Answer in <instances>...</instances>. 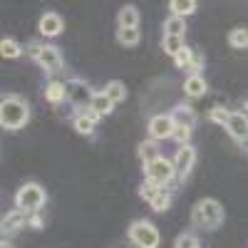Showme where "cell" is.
<instances>
[{
    "mask_svg": "<svg viewBox=\"0 0 248 248\" xmlns=\"http://www.w3.org/2000/svg\"><path fill=\"white\" fill-rule=\"evenodd\" d=\"M30 119V107L23 97L17 94H8L3 97V105H0V124L5 129L15 132V129H23Z\"/></svg>",
    "mask_w": 248,
    "mask_h": 248,
    "instance_id": "6da1fadb",
    "label": "cell"
},
{
    "mask_svg": "<svg viewBox=\"0 0 248 248\" xmlns=\"http://www.w3.org/2000/svg\"><path fill=\"white\" fill-rule=\"evenodd\" d=\"M191 221H194L196 229L216 231L218 226L223 223V206L216 199H201L194 206V211H191Z\"/></svg>",
    "mask_w": 248,
    "mask_h": 248,
    "instance_id": "7a4b0ae2",
    "label": "cell"
},
{
    "mask_svg": "<svg viewBox=\"0 0 248 248\" xmlns=\"http://www.w3.org/2000/svg\"><path fill=\"white\" fill-rule=\"evenodd\" d=\"M15 206L20 211H25V214H32V211H40L45 206V189L40 184H25V186H20L17 194H15Z\"/></svg>",
    "mask_w": 248,
    "mask_h": 248,
    "instance_id": "3957f363",
    "label": "cell"
},
{
    "mask_svg": "<svg viewBox=\"0 0 248 248\" xmlns=\"http://www.w3.org/2000/svg\"><path fill=\"white\" fill-rule=\"evenodd\" d=\"M129 241L137 248H156L159 246V231L149 221H134L129 226Z\"/></svg>",
    "mask_w": 248,
    "mask_h": 248,
    "instance_id": "277c9868",
    "label": "cell"
},
{
    "mask_svg": "<svg viewBox=\"0 0 248 248\" xmlns=\"http://www.w3.org/2000/svg\"><path fill=\"white\" fill-rule=\"evenodd\" d=\"M144 176H147L149 181H154V184H159V186H167V184L174 181V176H176L174 161L159 156L156 161H152V164H147V167H144Z\"/></svg>",
    "mask_w": 248,
    "mask_h": 248,
    "instance_id": "5b68a950",
    "label": "cell"
},
{
    "mask_svg": "<svg viewBox=\"0 0 248 248\" xmlns=\"http://www.w3.org/2000/svg\"><path fill=\"white\" fill-rule=\"evenodd\" d=\"M65 90H67V99L72 102L75 107H79V109H90V107H92L94 92L90 90L87 82H82V79H70V82H65Z\"/></svg>",
    "mask_w": 248,
    "mask_h": 248,
    "instance_id": "8992f818",
    "label": "cell"
},
{
    "mask_svg": "<svg viewBox=\"0 0 248 248\" xmlns=\"http://www.w3.org/2000/svg\"><path fill=\"white\" fill-rule=\"evenodd\" d=\"M174 129H176V124H174V117L171 114H156V117L149 119V137L154 141L169 139L174 134Z\"/></svg>",
    "mask_w": 248,
    "mask_h": 248,
    "instance_id": "52a82bcc",
    "label": "cell"
},
{
    "mask_svg": "<svg viewBox=\"0 0 248 248\" xmlns=\"http://www.w3.org/2000/svg\"><path fill=\"white\" fill-rule=\"evenodd\" d=\"M37 62L43 65V70L45 72H50V75H57V72H62V52L55 47V45H43V52H40V57H37Z\"/></svg>",
    "mask_w": 248,
    "mask_h": 248,
    "instance_id": "ba28073f",
    "label": "cell"
},
{
    "mask_svg": "<svg viewBox=\"0 0 248 248\" xmlns=\"http://www.w3.org/2000/svg\"><path fill=\"white\" fill-rule=\"evenodd\" d=\"M194 161H196V149L191 147V144H186V147H181L174 156V169H176V176H189L191 167H194Z\"/></svg>",
    "mask_w": 248,
    "mask_h": 248,
    "instance_id": "9c48e42d",
    "label": "cell"
},
{
    "mask_svg": "<svg viewBox=\"0 0 248 248\" xmlns=\"http://www.w3.org/2000/svg\"><path fill=\"white\" fill-rule=\"evenodd\" d=\"M226 129H229V134H231L236 141L248 139V117H246L243 112H231L229 124H226Z\"/></svg>",
    "mask_w": 248,
    "mask_h": 248,
    "instance_id": "30bf717a",
    "label": "cell"
},
{
    "mask_svg": "<svg viewBox=\"0 0 248 248\" xmlns=\"http://www.w3.org/2000/svg\"><path fill=\"white\" fill-rule=\"evenodd\" d=\"M25 223H28V214L20 211V209H15V211H10V214L3 216V226H0V231H3V236H8V233L20 231Z\"/></svg>",
    "mask_w": 248,
    "mask_h": 248,
    "instance_id": "8fae6325",
    "label": "cell"
},
{
    "mask_svg": "<svg viewBox=\"0 0 248 248\" xmlns=\"http://www.w3.org/2000/svg\"><path fill=\"white\" fill-rule=\"evenodd\" d=\"M40 32H43L45 37H55L62 32V17L57 13H45L43 17H40Z\"/></svg>",
    "mask_w": 248,
    "mask_h": 248,
    "instance_id": "7c38bea8",
    "label": "cell"
},
{
    "mask_svg": "<svg viewBox=\"0 0 248 248\" xmlns=\"http://www.w3.org/2000/svg\"><path fill=\"white\" fill-rule=\"evenodd\" d=\"M137 152H139V159H141V164H144V167H147V164H152V161H156V159L161 156V152H159V144H156L154 139L141 141Z\"/></svg>",
    "mask_w": 248,
    "mask_h": 248,
    "instance_id": "4fadbf2b",
    "label": "cell"
},
{
    "mask_svg": "<svg viewBox=\"0 0 248 248\" xmlns=\"http://www.w3.org/2000/svg\"><path fill=\"white\" fill-rule=\"evenodd\" d=\"M206 90H209V87H206V79L201 75H189L186 82H184V92L189 97H201Z\"/></svg>",
    "mask_w": 248,
    "mask_h": 248,
    "instance_id": "5bb4252c",
    "label": "cell"
},
{
    "mask_svg": "<svg viewBox=\"0 0 248 248\" xmlns=\"http://www.w3.org/2000/svg\"><path fill=\"white\" fill-rule=\"evenodd\" d=\"M117 23H119V28H137L139 25V10L134 5H124L119 10Z\"/></svg>",
    "mask_w": 248,
    "mask_h": 248,
    "instance_id": "9a60e30c",
    "label": "cell"
},
{
    "mask_svg": "<svg viewBox=\"0 0 248 248\" xmlns=\"http://www.w3.org/2000/svg\"><path fill=\"white\" fill-rule=\"evenodd\" d=\"M171 117H174L176 127H194V122H196V114H194V109H189V107H176V109L171 112Z\"/></svg>",
    "mask_w": 248,
    "mask_h": 248,
    "instance_id": "2e32d148",
    "label": "cell"
},
{
    "mask_svg": "<svg viewBox=\"0 0 248 248\" xmlns=\"http://www.w3.org/2000/svg\"><path fill=\"white\" fill-rule=\"evenodd\" d=\"M45 97H47V102H52V105H60V102L67 99V90H65L62 82H50V85L45 87Z\"/></svg>",
    "mask_w": 248,
    "mask_h": 248,
    "instance_id": "e0dca14e",
    "label": "cell"
},
{
    "mask_svg": "<svg viewBox=\"0 0 248 248\" xmlns=\"http://www.w3.org/2000/svg\"><path fill=\"white\" fill-rule=\"evenodd\" d=\"M92 109L97 112V114H112V109H114V102L105 94V92H94V99H92Z\"/></svg>",
    "mask_w": 248,
    "mask_h": 248,
    "instance_id": "ac0fdd59",
    "label": "cell"
},
{
    "mask_svg": "<svg viewBox=\"0 0 248 248\" xmlns=\"http://www.w3.org/2000/svg\"><path fill=\"white\" fill-rule=\"evenodd\" d=\"M184 30H186V20L184 17H167V23H164V35H171V37H184Z\"/></svg>",
    "mask_w": 248,
    "mask_h": 248,
    "instance_id": "d6986e66",
    "label": "cell"
},
{
    "mask_svg": "<svg viewBox=\"0 0 248 248\" xmlns=\"http://www.w3.org/2000/svg\"><path fill=\"white\" fill-rule=\"evenodd\" d=\"M169 8H171V13L176 17H186V15H194L199 5L194 3V0H171Z\"/></svg>",
    "mask_w": 248,
    "mask_h": 248,
    "instance_id": "ffe728a7",
    "label": "cell"
},
{
    "mask_svg": "<svg viewBox=\"0 0 248 248\" xmlns=\"http://www.w3.org/2000/svg\"><path fill=\"white\" fill-rule=\"evenodd\" d=\"M161 47H164V52L167 55H171V57H176L186 45H184V37H171V35H164V40H161Z\"/></svg>",
    "mask_w": 248,
    "mask_h": 248,
    "instance_id": "44dd1931",
    "label": "cell"
},
{
    "mask_svg": "<svg viewBox=\"0 0 248 248\" xmlns=\"http://www.w3.org/2000/svg\"><path fill=\"white\" fill-rule=\"evenodd\" d=\"M105 94L114 102V105H117V102H122L124 97H127V87H124V82H119V79H112L109 82V85L105 87Z\"/></svg>",
    "mask_w": 248,
    "mask_h": 248,
    "instance_id": "7402d4cb",
    "label": "cell"
},
{
    "mask_svg": "<svg viewBox=\"0 0 248 248\" xmlns=\"http://www.w3.org/2000/svg\"><path fill=\"white\" fill-rule=\"evenodd\" d=\"M229 45L236 47V50H246V47H248V30H246V28H236V30H231V35H229Z\"/></svg>",
    "mask_w": 248,
    "mask_h": 248,
    "instance_id": "603a6c76",
    "label": "cell"
},
{
    "mask_svg": "<svg viewBox=\"0 0 248 248\" xmlns=\"http://www.w3.org/2000/svg\"><path fill=\"white\" fill-rule=\"evenodd\" d=\"M117 40H119L122 45L132 47V45L139 43V30H137V28H119V30H117Z\"/></svg>",
    "mask_w": 248,
    "mask_h": 248,
    "instance_id": "cb8c5ba5",
    "label": "cell"
},
{
    "mask_svg": "<svg viewBox=\"0 0 248 248\" xmlns=\"http://www.w3.org/2000/svg\"><path fill=\"white\" fill-rule=\"evenodd\" d=\"M0 55L3 57H8V60H15V57H20L23 55V47H20L15 40H10V37H5L3 43H0Z\"/></svg>",
    "mask_w": 248,
    "mask_h": 248,
    "instance_id": "d4e9b609",
    "label": "cell"
},
{
    "mask_svg": "<svg viewBox=\"0 0 248 248\" xmlns=\"http://www.w3.org/2000/svg\"><path fill=\"white\" fill-rule=\"evenodd\" d=\"M161 189H164V186H159V184H154V181H149V179H144V184L139 186V196H141L144 201L152 203V199H154Z\"/></svg>",
    "mask_w": 248,
    "mask_h": 248,
    "instance_id": "484cf974",
    "label": "cell"
},
{
    "mask_svg": "<svg viewBox=\"0 0 248 248\" xmlns=\"http://www.w3.org/2000/svg\"><path fill=\"white\" fill-rule=\"evenodd\" d=\"M72 127H75L79 134L90 137V134L94 132V122H92L90 117H85V114H77V117H75V122H72Z\"/></svg>",
    "mask_w": 248,
    "mask_h": 248,
    "instance_id": "4316f807",
    "label": "cell"
},
{
    "mask_svg": "<svg viewBox=\"0 0 248 248\" xmlns=\"http://www.w3.org/2000/svg\"><path fill=\"white\" fill-rule=\"evenodd\" d=\"M169 206H171V194H169L167 189H161V191L152 199V209H154V211H167Z\"/></svg>",
    "mask_w": 248,
    "mask_h": 248,
    "instance_id": "83f0119b",
    "label": "cell"
},
{
    "mask_svg": "<svg viewBox=\"0 0 248 248\" xmlns=\"http://www.w3.org/2000/svg\"><path fill=\"white\" fill-rule=\"evenodd\" d=\"M191 60H194V50H191V47H184V50L174 57V65L181 67V70H189V67H191Z\"/></svg>",
    "mask_w": 248,
    "mask_h": 248,
    "instance_id": "f1b7e54d",
    "label": "cell"
},
{
    "mask_svg": "<svg viewBox=\"0 0 248 248\" xmlns=\"http://www.w3.org/2000/svg\"><path fill=\"white\" fill-rule=\"evenodd\" d=\"M229 117H231V112L223 109V107H214V109L209 112V119H211L214 124H218V127H226V124H229Z\"/></svg>",
    "mask_w": 248,
    "mask_h": 248,
    "instance_id": "f546056e",
    "label": "cell"
},
{
    "mask_svg": "<svg viewBox=\"0 0 248 248\" xmlns=\"http://www.w3.org/2000/svg\"><path fill=\"white\" fill-rule=\"evenodd\" d=\"M174 248H199V238L194 233H181L174 243Z\"/></svg>",
    "mask_w": 248,
    "mask_h": 248,
    "instance_id": "4dcf8cb0",
    "label": "cell"
},
{
    "mask_svg": "<svg viewBox=\"0 0 248 248\" xmlns=\"http://www.w3.org/2000/svg\"><path fill=\"white\" fill-rule=\"evenodd\" d=\"M171 139L179 141L181 147H186V144H189V139H191V127H176L174 134H171Z\"/></svg>",
    "mask_w": 248,
    "mask_h": 248,
    "instance_id": "1f68e13d",
    "label": "cell"
},
{
    "mask_svg": "<svg viewBox=\"0 0 248 248\" xmlns=\"http://www.w3.org/2000/svg\"><path fill=\"white\" fill-rule=\"evenodd\" d=\"M201 67H203V55L194 50V60H191V67L186 70V72H189V75H199V70H201Z\"/></svg>",
    "mask_w": 248,
    "mask_h": 248,
    "instance_id": "d6a6232c",
    "label": "cell"
},
{
    "mask_svg": "<svg viewBox=\"0 0 248 248\" xmlns=\"http://www.w3.org/2000/svg\"><path fill=\"white\" fill-rule=\"evenodd\" d=\"M28 226H32V229H43V216H40V211L28 214Z\"/></svg>",
    "mask_w": 248,
    "mask_h": 248,
    "instance_id": "836d02e7",
    "label": "cell"
},
{
    "mask_svg": "<svg viewBox=\"0 0 248 248\" xmlns=\"http://www.w3.org/2000/svg\"><path fill=\"white\" fill-rule=\"evenodd\" d=\"M28 52H30V55H32V57L37 60V57H40V52H43V45H37V43H32V45L28 47Z\"/></svg>",
    "mask_w": 248,
    "mask_h": 248,
    "instance_id": "e575fe53",
    "label": "cell"
},
{
    "mask_svg": "<svg viewBox=\"0 0 248 248\" xmlns=\"http://www.w3.org/2000/svg\"><path fill=\"white\" fill-rule=\"evenodd\" d=\"M82 114H85V117H90V119H92L94 124H97V122H99V117H102V114H97V112H94L92 107H90V109H85V112H82Z\"/></svg>",
    "mask_w": 248,
    "mask_h": 248,
    "instance_id": "d590c367",
    "label": "cell"
},
{
    "mask_svg": "<svg viewBox=\"0 0 248 248\" xmlns=\"http://www.w3.org/2000/svg\"><path fill=\"white\" fill-rule=\"evenodd\" d=\"M241 147H243V149L248 152V139H243V141H241Z\"/></svg>",
    "mask_w": 248,
    "mask_h": 248,
    "instance_id": "8d00e7d4",
    "label": "cell"
},
{
    "mask_svg": "<svg viewBox=\"0 0 248 248\" xmlns=\"http://www.w3.org/2000/svg\"><path fill=\"white\" fill-rule=\"evenodd\" d=\"M0 248H13V246H10L8 241H3V246H0Z\"/></svg>",
    "mask_w": 248,
    "mask_h": 248,
    "instance_id": "74e56055",
    "label": "cell"
},
{
    "mask_svg": "<svg viewBox=\"0 0 248 248\" xmlns=\"http://www.w3.org/2000/svg\"><path fill=\"white\" fill-rule=\"evenodd\" d=\"M119 248H124V246H119Z\"/></svg>",
    "mask_w": 248,
    "mask_h": 248,
    "instance_id": "f35d334b",
    "label": "cell"
}]
</instances>
